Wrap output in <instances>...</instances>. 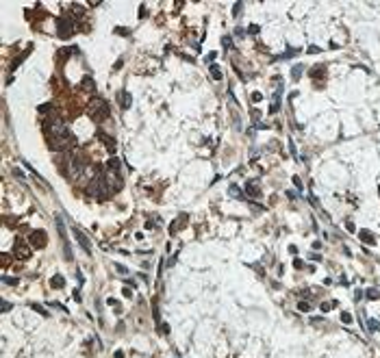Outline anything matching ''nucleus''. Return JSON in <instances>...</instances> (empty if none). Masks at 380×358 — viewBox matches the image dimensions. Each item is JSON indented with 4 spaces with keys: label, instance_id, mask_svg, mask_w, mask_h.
<instances>
[{
    "label": "nucleus",
    "instance_id": "f257e3e1",
    "mask_svg": "<svg viewBox=\"0 0 380 358\" xmlns=\"http://www.w3.org/2000/svg\"><path fill=\"white\" fill-rule=\"evenodd\" d=\"M107 115H109V106H107V102L98 100L96 106L91 109V117H93V119H104Z\"/></svg>",
    "mask_w": 380,
    "mask_h": 358
},
{
    "label": "nucleus",
    "instance_id": "f03ea898",
    "mask_svg": "<svg viewBox=\"0 0 380 358\" xmlns=\"http://www.w3.org/2000/svg\"><path fill=\"white\" fill-rule=\"evenodd\" d=\"M74 237H76V241L81 243V248H83V250H85L87 254H91V241H89V239H87V237L83 234V230L74 228Z\"/></svg>",
    "mask_w": 380,
    "mask_h": 358
},
{
    "label": "nucleus",
    "instance_id": "7ed1b4c3",
    "mask_svg": "<svg viewBox=\"0 0 380 358\" xmlns=\"http://www.w3.org/2000/svg\"><path fill=\"white\" fill-rule=\"evenodd\" d=\"M15 256H17V258H22V260H24V258H28V256H31V248H28V245H24L22 241H17V245H15Z\"/></svg>",
    "mask_w": 380,
    "mask_h": 358
},
{
    "label": "nucleus",
    "instance_id": "20e7f679",
    "mask_svg": "<svg viewBox=\"0 0 380 358\" xmlns=\"http://www.w3.org/2000/svg\"><path fill=\"white\" fill-rule=\"evenodd\" d=\"M359 237H361V241H365V243H369V245H374L376 243V239H374V234L369 232V230H361L359 232Z\"/></svg>",
    "mask_w": 380,
    "mask_h": 358
},
{
    "label": "nucleus",
    "instance_id": "39448f33",
    "mask_svg": "<svg viewBox=\"0 0 380 358\" xmlns=\"http://www.w3.org/2000/svg\"><path fill=\"white\" fill-rule=\"evenodd\" d=\"M209 69H211V74H213V78H215V80H220V78H222V69H220V65H217V63H211V65H209Z\"/></svg>",
    "mask_w": 380,
    "mask_h": 358
},
{
    "label": "nucleus",
    "instance_id": "423d86ee",
    "mask_svg": "<svg viewBox=\"0 0 380 358\" xmlns=\"http://www.w3.org/2000/svg\"><path fill=\"white\" fill-rule=\"evenodd\" d=\"M83 87H87L89 91H93V89H96V85H93L91 76H85V78H83Z\"/></svg>",
    "mask_w": 380,
    "mask_h": 358
},
{
    "label": "nucleus",
    "instance_id": "0eeeda50",
    "mask_svg": "<svg viewBox=\"0 0 380 358\" xmlns=\"http://www.w3.org/2000/svg\"><path fill=\"white\" fill-rule=\"evenodd\" d=\"M367 328H369L371 332H378V330H380V323H378V319H369V321H367Z\"/></svg>",
    "mask_w": 380,
    "mask_h": 358
},
{
    "label": "nucleus",
    "instance_id": "6e6552de",
    "mask_svg": "<svg viewBox=\"0 0 380 358\" xmlns=\"http://www.w3.org/2000/svg\"><path fill=\"white\" fill-rule=\"evenodd\" d=\"M246 191H248V196H252V198H256V196H258V189H256V187H254L252 182H250V185L246 187Z\"/></svg>",
    "mask_w": 380,
    "mask_h": 358
},
{
    "label": "nucleus",
    "instance_id": "1a4fd4ad",
    "mask_svg": "<svg viewBox=\"0 0 380 358\" xmlns=\"http://www.w3.org/2000/svg\"><path fill=\"white\" fill-rule=\"evenodd\" d=\"M109 170H111V172H117V170H120V161H117V158H111V161H109Z\"/></svg>",
    "mask_w": 380,
    "mask_h": 358
},
{
    "label": "nucleus",
    "instance_id": "9d476101",
    "mask_svg": "<svg viewBox=\"0 0 380 358\" xmlns=\"http://www.w3.org/2000/svg\"><path fill=\"white\" fill-rule=\"evenodd\" d=\"M130 106V93H124L122 95V109H128Z\"/></svg>",
    "mask_w": 380,
    "mask_h": 358
},
{
    "label": "nucleus",
    "instance_id": "9b49d317",
    "mask_svg": "<svg viewBox=\"0 0 380 358\" xmlns=\"http://www.w3.org/2000/svg\"><path fill=\"white\" fill-rule=\"evenodd\" d=\"M2 282H5V284H11V286H15V284H17V278H11V276H5V278H2Z\"/></svg>",
    "mask_w": 380,
    "mask_h": 358
},
{
    "label": "nucleus",
    "instance_id": "f8f14e48",
    "mask_svg": "<svg viewBox=\"0 0 380 358\" xmlns=\"http://www.w3.org/2000/svg\"><path fill=\"white\" fill-rule=\"evenodd\" d=\"M298 308L302 310V313H308V310H311V304H308V302H300V304H298Z\"/></svg>",
    "mask_w": 380,
    "mask_h": 358
},
{
    "label": "nucleus",
    "instance_id": "ddd939ff",
    "mask_svg": "<svg viewBox=\"0 0 380 358\" xmlns=\"http://www.w3.org/2000/svg\"><path fill=\"white\" fill-rule=\"evenodd\" d=\"M300 74H302V65H298L295 69H291V76H293V80H298V78H300Z\"/></svg>",
    "mask_w": 380,
    "mask_h": 358
},
{
    "label": "nucleus",
    "instance_id": "4468645a",
    "mask_svg": "<svg viewBox=\"0 0 380 358\" xmlns=\"http://www.w3.org/2000/svg\"><path fill=\"white\" fill-rule=\"evenodd\" d=\"M50 284H52V286H61V284H63V278H61V276H55Z\"/></svg>",
    "mask_w": 380,
    "mask_h": 358
},
{
    "label": "nucleus",
    "instance_id": "2eb2a0df",
    "mask_svg": "<svg viewBox=\"0 0 380 358\" xmlns=\"http://www.w3.org/2000/svg\"><path fill=\"white\" fill-rule=\"evenodd\" d=\"M341 321L343 323H352V315L350 313H341Z\"/></svg>",
    "mask_w": 380,
    "mask_h": 358
},
{
    "label": "nucleus",
    "instance_id": "dca6fc26",
    "mask_svg": "<svg viewBox=\"0 0 380 358\" xmlns=\"http://www.w3.org/2000/svg\"><path fill=\"white\" fill-rule=\"evenodd\" d=\"M261 100H263V95H261L258 91H254L252 93V102H261Z\"/></svg>",
    "mask_w": 380,
    "mask_h": 358
},
{
    "label": "nucleus",
    "instance_id": "f3484780",
    "mask_svg": "<svg viewBox=\"0 0 380 358\" xmlns=\"http://www.w3.org/2000/svg\"><path fill=\"white\" fill-rule=\"evenodd\" d=\"M367 297L376 300V297H380V293H378V291H374V289H369V291H367Z\"/></svg>",
    "mask_w": 380,
    "mask_h": 358
},
{
    "label": "nucleus",
    "instance_id": "a211bd4d",
    "mask_svg": "<svg viewBox=\"0 0 380 358\" xmlns=\"http://www.w3.org/2000/svg\"><path fill=\"white\" fill-rule=\"evenodd\" d=\"M33 308H35V310H37V313H41V315H48V313H46V310H43V308H41V306H39V304H33Z\"/></svg>",
    "mask_w": 380,
    "mask_h": 358
},
{
    "label": "nucleus",
    "instance_id": "6ab92c4d",
    "mask_svg": "<svg viewBox=\"0 0 380 358\" xmlns=\"http://www.w3.org/2000/svg\"><path fill=\"white\" fill-rule=\"evenodd\" d=\"M230 196H241V191L237 189V187H230Z\"/></svg>",
    "mask_w": 380,
    "mask_h": 358
},
{
    "label": "nucleus",
    "instance_id": "aec40b11",
    "mask_svg": "<svg viewBox=\"0 0 380 358\" xmlns=\"http://www.w3.org/2000/svg\"><path fill=\"white\" fill-rule=\"evenodd\" d=\"M117 271H120V274H122V276H124V274H128V269H126V267H124V265H117Z\"/></svg>",
    "mask_w": 380,
    "mask_h": 358
},
{
    "label": "nucleus",
    "instance_id": "412c9836",
    "mask_svg": "<svg viewBox=\"0 0 380 358\" xmlns=\"http://www.w3.org/2000/svg\"><path fill=\"white\" fill-rule=\"evenodd\" d=\"M222 43H224V48H230V37H224Z\"/></svg>",
    "mask_w": 380,
    "mask_h": 358
},
{
    "label": "nucleus",
    "instance_id": "4be33fe9",
    "mask_svg": "<svg viewBox=\"0 0 380 358\" xmlns=\"http://www.w3.org/2000/svg\"><path fill=\"white\" fill-rule=\"evenodd\" d=\"M115 358H124V352H115Z\"/></svg>",
    "mask_w": 380,
    "mask_h": 358
}]
</instances>
